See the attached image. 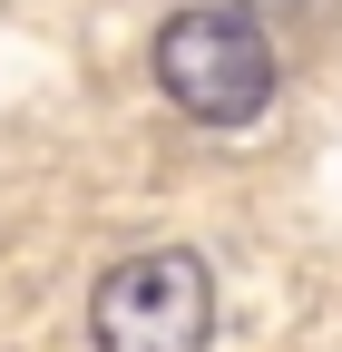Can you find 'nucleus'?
<instances>
[{"instance_id": "1", "label": "nucleus", "mask_w": 342, "mask_h": 352, "mask_svg": "<svg viewBox=\"0 0 342 352\" xmlns=\"http://www.w3.org/2000/svg\"><path fill=\"white\" fill-rule=\"evenodd\" d=\"M157 88L196 127H244L274 98V50L235 0H205V10H176L157 30Z\"/></svg>"}, {"instance_id": "2", "label": "nucleus", "mask_w": 342, "mask_h": 352, "mask_svg": "<svg viewBox=\"0 0 342 352\" xmlns=\"http://www.w3.org/2000/svg\"><path fill=\"white\" fill-rule=\"evenodd\" d=\"M89 333H98V352H205V333H216V274L186 245H147V254L98 274Z\"/></svg>"}, {"instance_id": "3", "label": "nucleus", "mask_w": 342, "mask_h": 352, "mask_svg": "<svg viewBox=\"0 0 342 352\" xmlns=\"http://www.w3.org/2000/svg\"><path fill=\"white\" fill-rule=\"evenodd\" d=\"M244 20H293V10H313V0H235Z\"/></svg>"}]
</instances>
